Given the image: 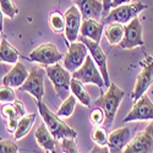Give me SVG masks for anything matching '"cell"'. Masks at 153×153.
Listing matches in <instances>:
<instances>
[{
    "mask_svg": "<svg viewBox=\"0 0 153 153\" xmlns=\"http://www.w3.org/2000/svg\"><path fill=\"white\" fill-rule=\"evenodd\" d=\"M77 41L82 42L87 49H88V54L91 55V58L93 59V61L96 62V65L98 66L102 76L104 79V83L105 87L108 88L110 86V80H109V74H108V66H107V55L104 53V50L100 48L99 43L90 39V38H86L82 36H79Z\"/></svg>",
    "mask_w": 153,
    "mask_h": 153,
    "instance_id": "obj_10",
    "label": "cell"
},
{
    "mask_svg": "<svg viewBox=\"0 0 153 153\" xmlns=\"http://www.w3.org/2000/svg\"><path fill=\"white\" fill-rule=\"evenodd\" d=\"M16 100V94L12 90V87L1 86L0 87V102L1 103H14Z\"/></svg>",
    "mask_w": 153,
    "mask_h": 153,
    "instance_id": "obj_29",
    "label": "cell"
},
{
    "mask_svg": "<svg viewBox=\"0 0 153 153\" xmlns=\"http://www.w3.org/2000/svg\"><path fill=\"white\" fill-rule=\"evenodd\" d=\"M64 19H65V39L68 44L77 42L82 23V15L79 7L76 5L70 6L64 15Z\"/></svg>",
    "mask_w": 153,
    "mask_h": 153,
    "instance_id": "obj_13",
    "label": "cell"
},
{
    "mask_svg": "<svg viewBox=\"0 0 153 153\" xmlns=\"http://www.w3.org/2000/svg\"><path fill=\"white\" fill-rule=\"evenodd\" d=\"M145 120H153V103L146 93L135 102L132 109L124 118L123 123L145 121Z\"/></svg>",
    "mask_w": 153,
    "mask_h": 153,
    "instance_id": "obj_12",
    "label": "cell"
},
{
    "mask_svg": "<svg viewBox=\"0 0 153 153\" xmlns=\"http://www.w3.org/2000/svg\"><path fill=\"white\" fill-rule=\"evenodd\" d=\"M34 137L37 140L38 145H39L43 149H45L47 152H53L58 147V141L53 137V135L50 134V131L48 130V127L45 126V124H41L37 127Z\"/></svg>",
    "mask_w": 153,
    "mask_h": 153,
    "instance_id": "obj_19",
    "label": "cell"
},
{
    "mask_svg": "<svg viewBox=\"0 0 153 153\" xmlns=\"http://www.w3.org/2000/svg\"><path fill=\"white\" fill-rule=\"evenodd\" d=\"M38 111H39L41 117L43 119V123L48 127L50 134L56 141H62L64 138H76L77 137V132L70 127L65 121H62L56 114H54L44 103L42 102H37Z\"/></svg>",
    "mask_w": 153,
    "mask_h": 153,
    "instance_id": "obj_1",
    "label": "cell"
},
{
    "mask_svg": "<svg viewBox=\"0 0 153 153\" xmlns=\"http://www.w3.org/2000/svg\"><path fill=\"white\" fill-rule=\"evenodd\" d=\"M49 26L55 33L65 32V19L59 11H54L49 15Z\"/></svg>",
    "mask_w": 153,
    "mask_h": 153,
    "instance_id": "obj_26",
    "label": "cell"
},
{
    "mask_svg": "<svg viewBox=\"0 0 153 153\" xmlns=\"http://www.w3.org/2000/svg\"><path fill=\"white\" fill-rule=\"evenodd\" d=\"M62 58L64 55L59 52L56 45L53 43H43L41 45H38L28 55L30 61L39 62L44 66L54 65V64L62 60Z\"/></svg>",
    "mask_w": 153,
    "mask_h": 153,
    "instance_id": "obj_9",
    "label": "cell"
},
{
    "mask_svg": "<svg viewBox=\"0 0 153 153\" xmlns=\"http://www.w3.org/2000/svg\"><path fill=\"white\" fill-rule=\"evenodd\" d=\"M0 153H19V147L15 142L5 140H0Z\"/></svg>",
    "mask_w": 153,
    "mask_h": 153,
    "instance_id": "obj_31",
    "label": "cell"
},
{
    "mask_svg": "<svg viewBox=\"0 0 153 153\" xmlns=\"http://www.w3.org/2000/svg\"><path fill=\"white\" fill-rule=\"evenodd\" d=\"M152 82H153V58L148 56L143 64L141 72L137 75L134 91L131 93V98L136 102L140 97H142L151 87Z\"/></svg>",
    "mask_w": 153,
    "mask_h": 153,
    "instance_id": "obj_14",
    "label": "cell"
},
{
    "mask_svg": "<svg viewBox=\"0 0 153 153\" xmlns=\"http://www.w3.org/2000/svg\"><path fill=\"white\" fill-rule=\"evenodd\" d=\"M0 9L4 12V15L10 19H14L19 14V9L15 5L14 0H0Z\"/></svg>",
    "mask_w": 153,
    "mask_h": 153,
    "instance_id": "obj_28",
    "label": "cell"
},
{
    "mask_svg": "<svg viewBox=\"0 0 153 153\" xmlns=\"http://www.w3.org/2000/svg\"><path fill=\"white\" fill-rule=\"evenodd\" d=\"M131 141V131L129 127H120L108 134V147L113 152H121Z\"/></svg>",
    "mask_w": 153,
    "mask_h": 153,
    "instance_id": "obj_15",
    "label": "cell"
},
{
    "mask_svg": "<svg viewBox=\"0 0 153 153\" xmlns=\"http://www.w3.org/2000/svg\"><path fill=\"white\" fill-rule=\"evenodd\" d=\"M87 55H88V49L82 42L79 41L69 44L68 53L62 58L64 68L70 72H75L83 65Z\"/></svg>",
    "mask_w": 153,
    "mask_h": 153,
    "instance_id": "obj_11",
    "label": "cell"
},
{
    "mask_svg": "<svg viewBox=\"0 0 153 153\" xmlns=\"http://www.w3.org/2000/svg\"><path fill=\"white\" fill-rule=\"evenodd\" d=\"M34 120H36V114L34 113L26 114V115L21 117L20 120H19V124H17V127H16V131L14 132L15 140H21L22 137L26 136L30 132Z\"/></svg>",
    "mask_w": 153,
    "mask_h": 153,
    "instance_id": "obj_23",
    "label": "cell"
},
{
    "mask_svg": "<svg viewBox=\"0 0 153 153\" xmlns=\"http://www.w3.org/2000/svg\"><path fill=\"white\" fill-rule=\"evenodd\" d=\"M1 113L5 118H7V131L15 132L20 120V115L15 109L14 103H5L1 108Z\"/></svg>",
    "mask_w": 153,
    "mask_h": 153,
    "instance_id": "obj_24",
    "label": "cell"
},
{
    "mask_svg": "<svg viewBox=\"0 0 153 153\" xmlns=\"http://www.w3.org/2000/svg\"><path fill=\"white\" fill-rule=\"evenodd\" d=\"M147 9V5L143 3H129L124 4L118 7H114L109 11V14L103 17L102 23L108 25L110 22H119L121 25L129 23L132 19L137 17L140 12H142V10Z\"/></svg>",
    "mask_w": 153,
    "mask_h": 153,
    "instance_id": "obj_4",
    "label": "cell"
},
{
    "mask_svg": "<svg viewBox=\"0 0 153 153\" xmlns=\"http://www.w3.org/2000/svg\"><path fill=\"white\" fill-rule=\"evenodd\" d=\"M45 74L50 82L53 83V87L55 90L56 96L65 100L70 94V85L72 76L70 75V71H68L64 66H61L59 62L54 64V65L45 66Z\"/></svg>",
    "mask_w": 153,
    "mask_h": 153,
    "instance_id": "obj_3",
    "label": "cell"
},
{
    "mask_svg": "<svg viewBox=\"0 0 153 153\" xmlns=\"http://www.w3.org/2000/svg\"><path fill=\"white\" fill-rule=\"evenodd\" d=\"M27 76H28V71L26 70L23 64L19 61L3 77L1 83L4 86H9L12 88H20L25 83V81H26Z\"/></svg>",
    "mask_w": 153,
    "mask_h": 153,
    "instance_id": "obj_16",
    "label": "cell"
},
{
    "mask_svg": "<svg viewBox=\"0 0 153 153\" xmlns=\"http://www.w3.org/2000/svg\"><path fill=\"white\" fill-rule=\"evenodd\" d=\"M107 41L110 45H117L121 42L124 37V25L119 22H110L104 30Z\"/></svg>",
    "mask_w": 153,
    "mask_h": 153,
    "instance_id": "obj_21",
    "label": "cell"
},
{
    "mask_svg": "<svg viewBox=\"0 0 153 153\" xmlns=\"http://www.w3.org/2000/svg\"><path fill=\"white\" fill-rule=\"evenodd\" d=\"M121 153H153V120L143 131H140L131 138Z\"/></svg>",
    "mask_w": 153,
    "mask_h": 153,
    "instance_id": "obj_7",
    "label": "cell"
},
{
    "mask_svg": "<svg viewBox=\"0 0 153 153\" xmlns=\"http://www.w3.org/2000/svg\"><path fill=\"white\" fill-rule=\"evenodd\" d=\"M143 27L138 17L132 19L129 23L124 26V37L121 42L118 44L120 49H132L136 47L145 45L143 41Z\"/></svg>",
    "mask_w": 153,
    "mask_h": 153,
    "instance_id": "obj_8",
    "label": "cell"
},
{
    "mask_svg": "<svg viewBox=\"0 0 153 153\" xmlns=\"http://www.w3.org/2000/svg\"><path fill=\"white\" fill-rule=\"evenodd\" d=\"M61 148L65 153H80L75 138H64L61 141Z\"/></svg>",
    "mask_w": 153,
    "mask_h": 153,
    "instance_id": "obj_30",
    "label": "cell"
},
{
    "mask_svg": "<svg viewBox=\"0 0 153 153\" xmlns=\"http://www.w3.org/2000/svg\"><path fill=\"white\" fill-rule=\"evenodd\" d=\"M47 153H50V152H47Z\"/></svg>",
    "mask_w": 153,
    "mask_h": 153,
    "instance_id": "obj_39",
    "label": "cell"
},
{
    "mask_svg": "<svg viewBox=\"0 0 153 153\" xmlns=\"http://www.w3.org/2000/svg\"><path fill=\"white\" fill-rule=\"evenodd\" d=\"M45 69L34 66L28 72V76L25 83L20 87V91L28 92L37 102H42L44 97V77Z\"/></svg>",
    "mask_w": 153,
    "mask_h": 153,
    "instance_id": "obj_6",
    "label": "cell"
},
{
    "mask_svg": "<svg viewBox=\"0 0 153 153\" xmlns=\"http://www.w3.org/2000/svg\"><path fill=\"white\" fill-rule=\"evenodd\" d=\"M14 105H15V109H16L17 114L20 115V118L23 117V115H26V110H25V107H23V104L21 103L20 100H15L14 102Z\"/></svg>",
    "mask_w": 153,
    "mask_h": 153,
    "instance_id": "obj_33",
    "label": "cell"
},
{
    "mask_svg": "<svg viewBox=\"0 0 153 153\" xmlns=\"http://www.w3.org/2000/svg\"><path fill=\"white\" fill-rule=\"evenodd\" d=\"M88 153H109V147L108 146H96Z\"/></svg>",
    "mask_w": 153,
    "mask_h": 153,
    "instance_id": "obj_35",
    "label": "cell"
},
{
    "mask_svg": "<svg viewBox=\"0 0 153 153\" xmlns=\"http://www.w3.org/2000/svg\"><path fill=\"white\" fill-rule=\"evenodd\" d=\"M130 1H131V0H113V3H111V9L118 7V6L124 5V4H129Z\"/></svg>",
    "mask_w": 153,
    "mask_h": 153,
    "instance_id": "obj_36",
    "label": "cell"
},
{
    "mask_svg": "<svg viewBox=\"0 0 153 153\" xmlns=\"http://www.w3.org/2000/svg\"><path fill=\"white\" fill-rule=\"evenodd\" d=\"M20 54L6 39H0V62L15 64L19 62Z\"/></svg>",
    "mask_w": 153,
    "mask_h": 153,
    "instance_id": "obj_20",
    "label": "cell"
},
{
    "mask_svg": "<svg viewBox=\"0 0 153 153\" xmlns=\"http://www.w3.org/2000/svg\"><path fill=\"white\" fill-rule=\"evenodd\" d=\"M50 153H56V149H55V151H53V152H50Z\"/></svg>",
    "mask_w": 153,
    "mask_h": 153,
    "instance_id": "obj_38",
    "label": "cell"
},
{
    "mask_svg": "<svg viewBox=\"0 0 153 153\" xmlns=\"http://www.w3.org/2000/svg\"><path fill=\"white\" fill-rule=\"evenodd\" d=\"M4 12L1 11V9H0V33H3L4 31Z\"/></svg>",
    "mask_w": 153,
    "mask_h": 153,
    "instance_id": "obj_37",
    "label": "cell"
},
{
    "mask_svg": "<svg viewBox=\"0 0 153 153\" xmlns=\"http://www.w3.org/2000/svg\"><path fill=\"white\" fill-rule=\"evenodd\" d=\"M72 79H76L81 81L83 85L86 83H93L96 86H98L100 90H103L105 87V83H104V79L102 76L98 66L96 65V62L93 61V59L91 58V55L88 54L83 65L76 70L75 72H72Z\"/></svg>",
    "mask_w": 153,
    "mask_h": 153,
    "instance_id": "obj_5",
    "label": "cell"
},
{
    "mask_svg": "<svg viewBox=\"0 0 153 153\" xmlns=\"http://www.w3.org/2000/svg\"><path fill=\"white\" fill-rule=\"evenodd\" d=\"M104 32V25L98 22L94 19H83L80 28V36L90 38V39L99 43L102 39V34Z\"/></svg>",
    "mask_w": 153,
    "mask_h": 153,
    "instance_id": "obj_18",
    "label": "cell"
},
{
    "mask_svg": "<svg viewBox=\"0 0 153 153\" xmlns=\"http://www.w3.org/2000/svg\"><path fill=\"white\" fill-rule=\"evenodd\" d=\"M124 96L125 92L121 88H119L115 83H110V86L108 87V91L94 102V104L104 111V117H105L104 121L108 127L115 120L118 109L120 107Z\"/></svg>",
    "mask_w": 153,
    "mask_h": 153,
    "instance_id": "obj_2",
    "label": "cell"
},
{
    "mask_svg": "<svg viewBox=\"0 0 153 153\" xmlns=\"http://www.w3.org/2000/svg\"><path fill=\"white\" fill-rule=\"evenodd\" d=\"M70 91L82 105H85V107H90L91 105V102H92L91 96L88 94V92L86 91V88H85V85L81 81L76 80V79H72L71 80V85H70Z\"/></svg>",
    "mask_w": 153,
    "mask_h": 153,
    "instance_id": "obj_22",
    "label": "cell"
},
{
    "mask_svg": "<svg viewBox=\"0 0 153 153\" xmlns=\"http://www.w3.org/2000/svg\"><path fill=\"white\" fill-rule=\"evenodd\" d=\"M92 141L97 146H108V134L102 126H96L92 131Z\"/></svg>",
    "mask_w": 153,
    "mask_h": 153,
    "instance_id": "obj_27",
    "label": "cell"
},
{
    "mask_svg": "<svg viewBox=\"0 0 153 153\" xmlns=\"http://www.w3.org/2000/svg\"><path fill=\"white\" fill-rule=\"evenodd\" d=\"M76 102H77V99H76V97L71 93L65 100H62L60 108L56 111V115L59 118H70L75 110Z\"/></svg>",
    "mask_w": 153,
    "mask_h": 153,
    "instance_id": "obj_25",
    "label": "cell"
},
{
    "mask_svg": "<svg viewBox=\"0 0 153 153\" xmlns=\"http://www.w3.org/2000/svg\"><path fill=\"white\" fill-rule=\"evenodd\" d=\"M74 1L79 7L82 19L98 20L103 16V3L98 0H74Z\"/></svg>",
    "mask_w": 153,
    "mask_h": 153,
    "instance_id": "obj_17",
    "label": "cell"
},
{
    "mask_svg": "<svg viewBox=\"0 0 153 153\" xmlns=\"http://www.w3.org/2000/svg\"><path fill=\"white\" fill-rule=\"evenodd\" d=\"M90 119H91V123H92L94 126H99L104 121V119H105V117H104V111L102 110L100 108L94 109V110L91 113Z\"/></svg>",
    "mask_w": 153,
    "mask_h": 153,
    "instance_id": "obj_32",
    "label": "cell"
},
{
    "mask_svg": "<svg viewBox=\"0 0 153 153\" xmlns=\"http://www.w3.org/2000/svg\"><path fill=\"white\" fill-rule=\"evenodd\" d=\"M102 3H103V17H104V16H107L109 14V11L111 10L113 0H102Z\"/></svg>",
    "mask_w": 153,
    "mask_h": 153,
    "instance_id": "obj_34",
    "label": "cell"
}]
</instances>
